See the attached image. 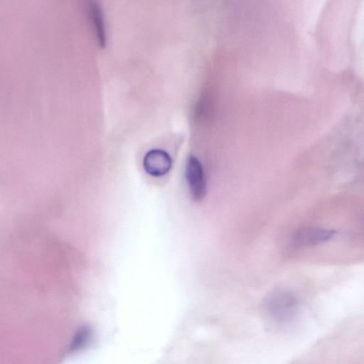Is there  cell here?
<instances>
[{"label":"cell","mask_w":364,"mask_h":364,"mask_svg":"<svg viewBox=\"0 0 364 364\" xmlns=\"http://www.w3.org/2000/svg\"><path fill=\"white\" fill-rule=\"evenodd\" d=\"M298 304L297 297L291 291L277 288L266 296L264 308L265 313L272 321L285 323L294 317Z\"/></svg>","instance_id":"1"},{"label":"cell","mask_w":364,"mask_h":364,"mask_svg":"<svg viewBox=\"0 0 364 364\" xmlns=\"http://www.w3.org/2000/svg\"><path fill=\"white\" fill-rule=\"evenodd\" d=\"M185 177L191 198L195 201L202 200L207 191L206 178L200 161L193 155L187 158Z\"/></svg>","instance_id":"2"},{"label":"cell","mask_w":364,"mask_h":364,"mask_svg":"<svg viewBox=\"0 0 364 364\" xmlns=\"http://www.w3.org/2000/svg\"><path fill=\"white\" fill-rule=\"evenodd\" d=\"M171 166V157L166 151L161 149L148 151L143 159L144 169L152 176L159 177L166 174Z\"/></svg>","instance_id":"3"},{"label":"cell","mask_w":364,"mask_h":364,"mask_svg":"<svg viewBox=\"0 0 364 364\" xmlns=\"http://www.w3.org/2000/svg\"><path fill=\"white\" fill-rule=\"evenodd\" d=\"M336 235L333 230L318 228H302L293 235V242L299 246L320 245L331 240Z\"/></svg>","instance_id":"4"},{"label":"cell","mask_w":364,"mask_h":364,"mask_svg":"<svg viewBox=\"0 0 364 364\" xmlns=\"http://www.w3.org/2000/svg\"><path fill=\"white\" fill-rule=\"evenodd\" d=\"M86 9L97 41L101 46H104L106 38L102 8L98 1L91 0L87 2Z\"/></svg>","instance_id":"5"}]
</instances>
